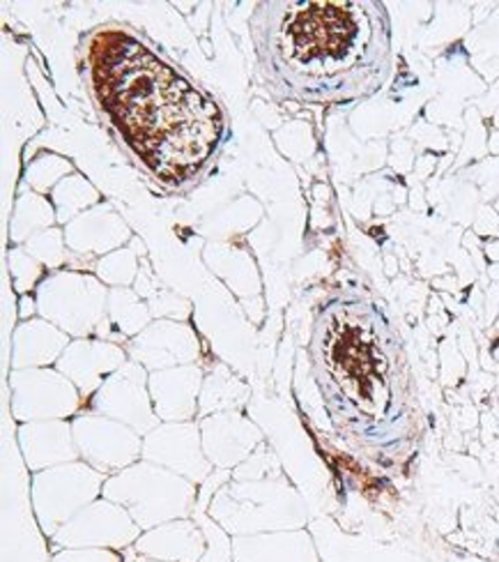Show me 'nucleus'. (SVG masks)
I'll return each mask as SVG.
<instances>
[{
    "mask_svg": "<svg viewBox=\"0 0 499 562\" xmlns=\"http://www.w3.org/2000/svg\"><path fill=\"white\" fill-rule=\"evenodd\" d=\"M92 88L127 146L163 180L199 173L222 138V113L205 92L127 33L92 49Z\"/></svg>",
    "mask_w": 499,
    "mask_h": 562,
    "instance_id": "nucleus-1",
    "label": "nucleus"
},
{
    "mask_svg": "<svg viewBox=\"0 0 499 562\" xmlns=\"http://www.w3.org/2000/svg\"><path fill=\"white\" fill-rule=\"evenodd\" d=\"M136 551L161 562H201L203 558V537L189 524L169 526L159 532H150L136 542Z\"/></svg>",
    "mask_w": 499,
    "mask_h": 562,
    "instance_id": "nucleus-3",
    "label": "nucleus"
},
{
    "mask_svg": "<svg viewBox=\"0 0 499 562\" xmlns=\"http://www.w3.org/2000/svg\"><path fill=\"white\" fill-rule=\"evenodd\" d=\"M54 562H125V558L111 549H67Z\"/></svg>",
    "mask_w": 499,
    "mask_h": 562,
    "instance_id": "nucleus-5",
    "label": "nucleus"
},
{
    "mask_svg": "<svg viewBox=\"0 0 499 562\" xmlns=\"http://www.w3.org/2000/svg\"><path fill=\"white\" fill-rule=\"evenodd\" d=\"M245 547H249V555L247 553H235L237 562H295V553H293V544H285L283 553L281 544L276 540H268V542H242Z\"/></svg>",
    "mask_w": 499,
    "mask_h": 562,
    "instance_id": "nucleus-4",
    "label": "nucleus"
},
{
    "mask_svg": "<svg viewBox=\"0 0 499 562\" xmlns=\"http://www.w3.org/2000/svg\"><path fill=\"white\" fill-rule=\"evenodd\" d=\"M364 10L350 3H260L251 35L265 86L302 104H329L360 92L352 75L377 42Z\"/></svg>",
    "mask_w": 499,
    "mask_h": 562,
    "instance_id": "nucleus-2",
    "label": "nucleus"
},
{
    "mask_svg": "<svg viewBox=\"0 0 499 562\" xmlns=\"http://www.w3.org/2000/svg\"><path fill=\"white\" fill-rule=\"evenodd\" d=\"M125 562H161V560H152V558H148V555H143V558H129V560H125Z\"/></svg>",
    "mask_w": 499,
    "mask_h": 562,
    "instance_id": "nucleus-6",
    "label": "nucleus"
}]
</instances>
